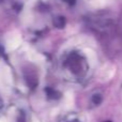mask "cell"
<instances>
[{"instance_id": "cell-1", "label": "cell", "mask_w": 122, "mask_h": 122, "mask_svg": "<svg viewBox=\"0 0 122 122\" xmlns=\"http://www.w3.org/2000/svg\"><path fill=\"white\" fill-rule=\"evenodd\" d=\"M58 75L69 84H85L92 75V62L86 49L71 46L64 49L57 59Z\"/></svg>"}, {"instance_id": "cell-2", "label": "cell", "mask_w": 122, "mask_h": 122, "mask_svg": "<svg viewBox=\"0 0 122 122\" xmlns=\"http://www.w3.org/2000/svg\"><path fill=\"white\" fill-rule=\"evenodd\" d=\"M56 122H86V120L79 112H67L58 117Z\"/></svg>"}, {"instance_id": "cell-3", "label": "cell", "mask_w": 122, "mask_h": 122, "mask_svg": "<svg viewBox=\"0 0 122 122\" xmlns=\"http://www.w3.org/2000/svg\"><path fill=\"white\" fill-rule=\"evenodd\" d=\"M104 122H112V121H104Z\"/></svg>"}]
</instances>
